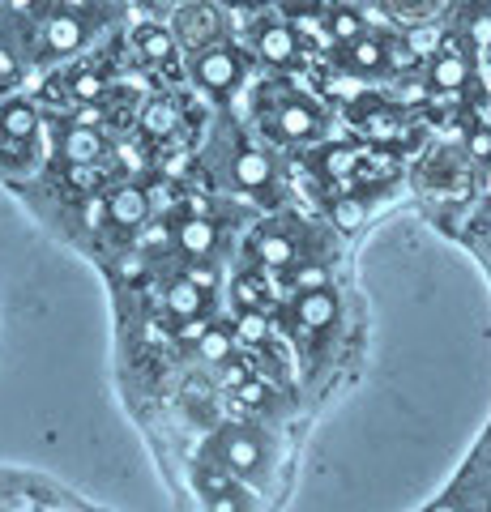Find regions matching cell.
<instances>
[{
  "instance_id": "74e56055",
  "label": "cell",
  "mask_w": 491,
  "mask_h": 512,
  "mask_svg": "<svg viewBox=\"0 0 491 512\" xmlns=\"http://www.w3.org/2000/svg\"><path fill=\"white\" fill-rule=\"evenodd\" d=\"M13 73H18V64H13V60H9V52L0 47V77H13Z\"/></svg>"
},
{
  "instance_id": "8d00e7d4",
  "label": "cell",
  "mask_w": 491,
  "mask_h": 512,
  "mask_svg": "<svg viewBox=\"0 0 491 512\" xmlns=\"http://www.w3.org/2000/svg\"><path fill=\"white\" fill-rule=\"evenodd\" d=\"M470 150H474V158H487L491 154V137L487 133H474L470 137Z\"/></svg>"
},
{
  "instance_id": "1f68e13d",
  "label": "cell",
  "mask_w": 491,
  "mask_h": 512,
  "mask_svg": "<svg viewBox=\"0 0 491 512\" xmlns=\"http://www.w3.org/2000/svg\"><path fill=\"white\" fill-rule=\"evenodd\" d=\"M210 329H214V325H205V316H188L176 333H180V342H193V346H197V342H201Z\"/></svg>"
},
{
  "instance_id": "836d02e7",
  "label": "cell",
  "mask_w": 491,
  "mask_h": 512,
  "mask_svg": "<svg viewBox=\"0 0 491 512\" xmlns=\"http://www.w3.org/2000/svg\"><path fill=\"white\" fill-rule=\"evenodd\" d=\"M205 508L210 512H240V500H235V491H218V495H205Z\"/></svg>"
},
{
  "instance_id": "5bb4252c",
  "label": "cell",
  "mask_w": 491,
  "mask_h": 512,
  "mask_svg": "<svg viewBox=\"0 0 491 512\" xmlns=\"http://www.w3.org/2000/svg\"><path fill=\"white\" fill-rule=\"evenodd\" d=\"M359 163H363V154L355 146H325L316 154V167H321L325 180H351L359 171Z\"/></svg>"
},
{
  "instance_id": "9a60e30c",
  "label": "cell",
  "mask_w": 491,
  "mask_h": 512,
  "mask_svg": "<svg viewBox=\"0 0 491 512\" xmlns=\"http://www.w3.org/2000/svg\"><path fill=\"white\" fill-rule=\"evenodd\" d=\"M35 128H39V116H35V107L30 103H5V116H0V137H9V141H30L35 137Z\"/></svg>"
},
{
  "instance_id": "e0dca14e",
  "label": "cell",
  "mask_w": 491,
  "mask_h": 512,
  "mask_svg": "<svg viewBox=\"0 0 491 512\" xmlns=\"http://www.w3.org/2000/svg\"><path fill=\"white\" fill-rule=\"evenodd\" d=\"M141 124H146L150 137H171L176 133V124H180V111H176V103L154 99L146 111H141Z\"/></svg>"
},
{
  "instance_id": "d6a6232c",
  "label": "cell",
  "mask_w": 491,
  "mask_h": 512,
  "mask_svg": "<svg viewBox=\"0 0 491 512\" xmlns=\"http://www.w3.org/2000/svg\"><path fill=\"white\" fill-rule=\"evenodd\" d=\"M103 120H107V111L99 103H82V107L73 111V124H86V128H99Z\"/></svg>"
},
{
  "instance_id": "d4e9b609",
  "label": "cell",
  "mask_w": 491,
  "mask_h": 512,
  "mask_svg": "<svg viewBox=\"0 0 491 512\" xmlns=\"http://www.w3.org/2000/svg\"><path fill=\"white\" fill-rule=\"evenodd\" d=\"M82 222H86V227H103V222H112V201L99 197V192H94V197H86Z\"/></svg>"
},
{
  "instance_id": "8fae6325",
  "label": "cell",
  "mask_w": 491,
  "mask_h": 512,
  "mask_svg": "<svg viewBox=\"0 0 491 512\" xmlns=\"http://www.w3.org/2000/svg\"><path fill=\"white\" fill-rule=\"evenodd\" d=\"M103 137L99 128H86V124H73L65 137H60V154H65V163H99L103 158Z\"/></svg>"
},
{
  "instance_id": "6da1fadb",
  "label": "cell",
  "mask_w": 491,
  "mask_h": 512,
  "mask_svg": "<svg viewBox=\"0 0 491 512\" xmlns=\"http://www.w3.org/2000/svg\"><path fill=\"white\" fill-rule=\"evenodd\" d=\"M193 77L210 94H231L235 86L244 82V56L223 39L205 43V47H197V56H193Z\"/></svg>"
},
{
  "instance_id": "7a4b0ae2",
  "label": "cell",
  "mask_w": 491,
  "mask_h": 512,
  "mask_svg": "<svg viewBox=\"0 0 491 512\" xmlns=\"http://www.w3.org/2000/svg\"><path fill=\"white\" fill-rule=\"evenodd\" d=\"M252 47H257V56L265 64H274V69H287V64H295L299 52H304L295 26H287V22H261L252 30Z\"/></svg>"
},
{
  "instance_id": "f1b7e54d",
  "label": "cell",
  "mask_w": 491,
  "mask_h": 512,
  "mask_svg": "<svg viewBox=\"0 0 491 512\" xmlns=\"http://www.w3.org/2000/svg\"><path fill=\"white\" fill-rule=\"evenodd\" d=\"M184 278H188V282H193V286H201V291H205V295H210V291H214V286H218V274H214V269H210V265H201V261H193V265H188V269H184Z\"/></svg>"
},
{
  "instance_id": "7c38bea8",
  "label": "cell",
  "mask_w": 491,
  "mask_h": 512,
  "mask_svg": "<svg viewBox=\"0 0 491 512\" xmlns=\"http://www.w3.org/2000/svg\"><path fill=\"white\" fill-rule=\"evenodd\" d=\"M257 261H261L265 269H291V265H299V248H295L291 235H282V231H261V235H257Z\"/></svg>"
},
{
  "instance_id": "8992f818",
  "label": "cell",
  "mask_w": 491,
  "mask_h": 512,
  "mask_svg": "<svg viewBox=\"0 0 491 512\" xmlns=\"http://www.w3.org/2000/svg\"><path fill=\"white\" fill-rule=\"evenodd\" d=\"M470 82V64L466 56L457 52V47H440V56L432 60V69H427V86L440 90V94H453Z\"/></svg>"
},
{
  "instance_id": "30bf717a",
  "label": "cell",
  "mask_w": 491,
  "mask_h": 512,
  "mask_svg": "<svg viewBox=\"0 0 491 512\" xmlns=\"http://www.w3.org/2000/svg\"><path fill=\"white\" fill-rule=\"evenodd\" d=\"M295 316H299V325L304 329H325V325H334V316H338V299L329 286H321V291H304L295 299Z\"/></svg>"
},
{
  "instance_id": "3957f363",
  "label": "cell",
  "mask_w": 491,
  "mask_h": 512,
  "mask_svg": "<svg viewBox=\"0 0 491 512\" xmlns=\"http://www.w3.org/2000/svg\"><path fill=\"white\" fill-rule=\"evenodd\" d=\"M82 43H86L82 13H52V18L43 22V47L52 56H73Z\"/></svg>"
},
{
  "instance_id": "f546056e",
  "label": "cell",
  "mask_w": 491,
  "mask_h": 512,
  "mask_svg": "<svg viewBox=\"0 0 491 512\" xmlns=\"http://www.w3.org/2000/svg\"><path fill=\"white\" fill-rule=\"evenodd\" d=\"M141 274H146V256H141V252H129V256H120V261H116V278L137 282Z\"/></svg>"
},
{
  "instance_id": "5b68a950",
  "label": "cell",
  "mask_w": 491,
  "mask_h": 512,
  "mask_svg": "<svg viewBox=\"0 0 491 512\" xmlns=\"http://www.w3.org/2000/svg\"><path fill=\"white\" fill-rule=\"evenodd\" d=\"M278 133L287 137V141H312L316 133H321V111H316L312 103L304 99H287L278 107Z\"/></svg>"
},
{
  "instance_id": "4fadbf2b",
  "label": "cell",
  "mask_w": 491,
  "mask_h": 512,
  "mask_svg": "<svg viewBox=\"0 0 491 512\" xmlns=\"http://www.w3.org/2000/svg\"><path fill=\"white\" fill-rule=\"evenodd\" d=\"M346 60H351V69H359V73H376V69H385V60H389V43L376 35H359L346 43Z\"/></svg>"
},
{
  "instance_id": "d590c367",
  "label": "cell",
  "mask_w": 491,
  "mask_h": 512,
  "mask_svg": "<svg viewBox=\"0 0 491 512\" xmlns=\"http://www.w3.org/2000/svg\"><path fill=\"white\" fill-rule=\"evenodd\" d=\"M244 380H248V367H244V363H227V367H223V384H227V389H231V393H235V389H240V384H244Z\"/></svg>"
},
{
  "instance_id": "44dd1931",
  "label": "cell",
  "mask_w": 491,
  "mask_h": 512,
  "mask_svg": "<svg viewBox=\"0 0 491 512\" xmlns=\"http://www.w3.org/2000/svg\"><path fill=\"white\" fill-rule=\"evenodd\" d=\"M235 333H240V342L248 346H261L269 338V320H265V308H248L240 312V320H235Z\"/></svg>"
},
{
  "instance_id": "f35d334b",
  "label": "cell",
  "mask_w": 491,
  "mask_h": 512,
  "mask_svg": "<svg viewBox=\"0 0 491 512\" xmlns=\"http://www.w3.org/2000/svg\"><path fill=\"white\" fill-rule=\"evenodd\" d=\"M146 338H150V342H163V338H167V329H163V325H158V320H150V329H146Z\"/></svg>"
},
{
  "instance_id": "9c48e42d",
  "label": "cell",
  "mask_w": 491,
  "mask_h": 512,
  "mask_svg": "<svg viewBox=\"0 0 491 512\" xmlns=\"http://www.w3.org/2000/svg\"><path fill=\"white\" fill-rule=\"evenodd\" d=\"M176 244H180V252L184 256H193V261H205L214 248H218V227L210 218H184L180 222V231H176Z\"/></svg>"
},
{
  "instance_id": "7bdbcfd3",
  "label": "cell",
  "mask_w": 491,
  "mask_h": 512,
  "mask_svg": "<svg viewBox=\"0 0 491 512\" xmlns=\"http://www.w3.org/2000/svg\"><path fill=\"white\" fill-rule=\"evenodd\" d=\"M0 82H5V77H0Z\"/></svg>"
},
{
  "instance_id": "60d3db41",
  "label": "cell",
  "mask_w": 491,
  "mask_h": 512,
  "mask_svg": "<svg viewBox=\"0 0 491 512\" xmlns=\"http://www.w3.org/2000/svg\"><path fill=\"white\" fill-rule=\"evenodd\" d=\"M26 5H35V0H13V9H26Z\"/></svg>"
},
{
  "instance_id": "cb8c5ba5",
  "label": "cell",
  "mask_w": 491,
  "mask_h": 512,
  "mask_svg": "<svg viewBox=\"0 0 491 512\" xmlns=\"http://www.w3.org/2000/svg\"><path fill=\"white\" fill-rule=\"evenodd\" d=\"M69 90H73V99H77V103H99V99H103V82H99V73H77Z\"/></svg>"
},
{
  "instance_id": "e575fe53",
  "label": "cell",
  "mask_w": 491,
  "mask_h": 512,
  "mask_svg": "<svg viewBox=\"0 0 491 512\" xmlns=\"http://www.w3.org/2000/svg\"><path fill=\"white\" fill-rule=\"evenodd\" d=\"M470 39L479 47H491V13H479V18H470Z\"/></svg>"
},
{
  "instance_id": "277c9868",
  "label": "cell",
  "mask_w": 491,
  "mask_h": 512,
  "mask_svg": "<svg viewBox=\"0 0 491 512\" xmlns=\"http://www.w3.org/2000/svg\"><path fill=\"white\" fill-rule=\"evenodd\" d=\"M218 466H227L240 478L257 474L261 470V444L252 436H244V431H227V436L218 440Z\"/></svg>"
},
{
  "instance_id": "484cf974",
  "label": "cell",
  "mask_w": 491,
  "mask_h": 512,
  "mask_svg": "<svg viewBox=\"0 0 491 512\" xmlns=\"http://www.w3.org/2000/svg\"><path fill=\"white\" fill-rule=\"evenodd\" d=\"M325 282H329V274H325L321 265H299L295 274H291V286H295V291H321Z\"/></svg>"
},
{
  "instance_id": "7402d4cb",
  "label": "cell",
  "mask_w": 491,
  "mask_h": 512,
  "mask_svg": "<svg viewBox=\"0 0 491 512\" xmlns=\"http://www.w3.org/2000/svg\"><path fill=\"white\" fill-rule=\"evenodd\" d=\"M265 295H269V286L261 282V278H240L235 282V303H240V312H248V308H265Z\"/></svg>"
},
{
  "instance_id": "4316f807",
  "label": "cell",
  "mask_w": 491,
  "mask_h": 512,
  "mask_svg": "<svg viewBox=\"0 0 491 512\" xmlns=\"http://www.w3.org/2000/svg\"><path fill=\"white\" fill-rule=\"evenodd\" d=\"M197 483L205 487V495H218V491H231V470L223 466V470H218V466H205L201 474H197Z\"/></svg>"
},
{
  "instance_id": "4dcf8cb0",
  "label": "cell",
  "mask_w": 491,
  "mask_h": 512,
  "mask_svg": "<svg viewBox=\"0 0 491 512\" xmlns=\"http://www.w3.org/2000/svg\"><path fill=\"white\" fill-rule=\"evenodd\" d=\"M69 184H77V188H99V171H94V163H69Z\"/></svg>"
},
{
  "instance_id": "ab89813d",
  "label": "cell",
  "mask_w": 491,
  "mask_h": 512,
  "mask_svg": "<svg viewBox=\"0 0 491 512\" xmlns=\"http://www.w3.org/2000/svg\"><path fill=\"white\" fill-rule=\"evenodd\" d=\"M13 512H35V500H18V504H13Z\"/></svg>"
},
{
  "instance_id": "ac0fdd59",
  "label": "cell",
  "mask_w": 491,
  "mask_h": 512,
  "mask_svg": "<svg viewBox=\"0 0 491 512\" xmlns=\"http://www.w3.org/2000/svg\"><path fill=\"white\" fill-rule=\"evenodd\" d=\"M137 52L146 60H167L171 52H176V39H171V30H163V26H141L137 30Z\"/></svg>"
},
{
  "instance_id": "83f0119b",
  "label": "cell",
  "mask_w": 491,
  "mask_h": 512,
  "mask_svg": "<svg viewBox=\"0 0 491 512\" xmlns=\"http://www.w3.org/2000/svg\"><path fill=\"white\" fill-rule=\"evenodd\" d=\"M235 397H240L244 406H265V402H269V384H261V380H244L240 389H235Z\"/></svg>"
},
{
  "instance_id": "b9f144b4",
  "label": "cell",
  "mask_w": 491,
  "mask_h": 512,
  "mask_svg": "<svg viewBox=\"0 0 491 512\" xmlns=\"http://www.w3.org/2000/svg\"><path fill=\"white\" fill-rule=\"evenodd\" d=\"M0 116H5V107H0Z\"/></svg>"
},
{
  "instance_id": "ba28073f",
  "label": "cell",
  "mask_w": 491,
  "mask_h": 512,
  "mask_svg": "<svg viewBox=\"0 0 491 512\" xmlns=\"http://www.w3.org/2000/svg\"><path fill=\"white\" fill-rule=\"evenodd\" d=\"M231 171H235V184L248 188V192H265L269 184H274V158H269L265 150H240Z\"/></svg>"
},
{
  "instance_id": "603a6c76",
  "label": "cell",
  "mask_w": 491,
  "mask_h": 512,
  "mask_svg": "<svg viewBox=\"0 0 491 512\" xmlns=\"http://www.w3.org/2000/svg\"><path fill=\"white\" fill-rule=\"evenodd\" d=\"M197 355L205 359V363H227V355H231V338L223 329H210L205 338L197 342Z\"/></svg>"
},
{
  "instance_id": "2e32d148",
  "label": "cell",
  "mask_w": 491,
  "mask_h": 512,
  "mask_svg": "<svg viewBox=\"0 0 491 512\" xmlns=\"http://www.w3.org/2000/svg\"><path fill=\"white\" fill-rule=\"evenodd\" d=\"M167 308L176 312L180 320H188V316H201V312H205V291H201V286H193L188 278H180V282L167 291Z\"/></svg>"
},
{
  "instance_id": "d6986e66",
  "label": "cell",
  "mask_w": 491,
  "mask_h": 512,
  "mask_svg": "<svg viewBox=\"0 0 491 512\" xmlns=\"http://www.w3.org/2000/svg\"><path fill=\"white\" fill-rule=\"evenodd\" d=\"M325 26H329V35H334L338 43H351V39H359V35H368V22H363L355 9H334V13L325 18Z\"/></svg>"
},
{
  "instance_id": "ffe728a7",
  "label": "cell",
  "mask_w": 491,
  "mask_h": 512,
  "mask_svg": "<svg viewBox=\"0 0 491 512\" xmlns=\"http://www.w3.org/2000/svg\"><path fill=\"white\" fill-rule=\"evenodd\" d=\"M329 218H334L338 231H355L359 222H368V205H363L359 197H338L334 210H329Z\"/></svg>"
},
{
  "instance_id": "52a82bcc",
  "label": "cell",
  "mask_w": 491,
  "mask_h": 512,
  "mask_svg": "<svg viewBox=\"0 0 491 512\" xmlns=\"http://www.w3.org/2000/svg\"><path fill=\"white\" fill-rule=\"evenodd\" d=\"M107 201H112V222H116V227H129V231L146 227V218H150V197H146V188L124 184V188H116Z\"/></svg>"
}]
</instances>
